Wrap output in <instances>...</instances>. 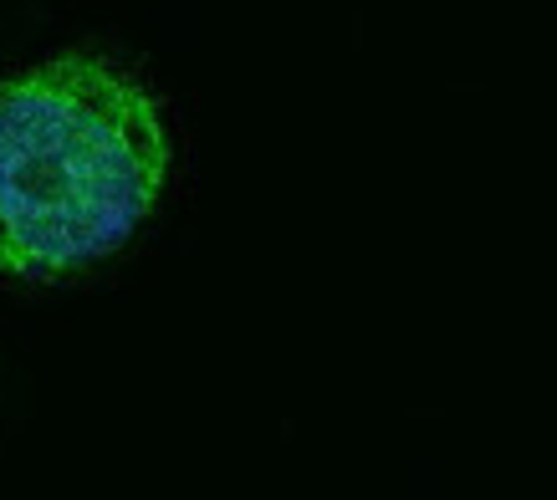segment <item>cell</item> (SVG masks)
<instances>
[{"instance_id": "1", "label": "cell", "mask_w": 557, "mask_h": 500, "mask_svg": "<svg viewBox=\"0 0 557 500\" xmlns=\"http://www.w3.org/2000/svg\"><path fill=\"white\" fill-rule=\"evenodd\" d=\"M170 174L159 108L92 57L0 83V276H67L149 220Z\"/></svg>"}]
</instances>
